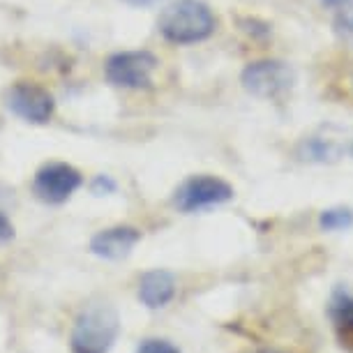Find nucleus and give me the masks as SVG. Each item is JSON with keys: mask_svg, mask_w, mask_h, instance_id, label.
Masks as SVG:
<instances>
[{"mask_svg": "<svg viewBox=\"0 0 353 353\" xmlns=\"http://www.w3.org/2000/svg\"><path fill=\"white\" fill-rule=\"evenodd\" d=\"M90 190H92V194H95V196H104V194H113V192L118 190V185H116V181H113L111 176L99 173V176L92 178Z\"/></svg>", "mask_w": 353, "mask_h": 353, "instance_id": "nucleus-14", "label": "nucleus"}, {"mask_svg": "<svg viewBox=\"0 0 353 353\" xmlns=\"http://www.w3.org/2000/svg\"><path fill=\"white\" fill-rule=\"evenodd\" d=\"M5 104L17 118L30 125H46L56 111V99L42 85L19 81L5 92Z\"/></svg>", "mask_w": 353, "mask_h": 353, "instance_id": "nucleus-6", "label": "nucleus"}, {"mask_svg": "<svg viewBox=\"0 0 353 353\" xmlns=\"http://www.w3.org/2000/svg\"><path fill=\"white\" fill-rule=\"evenodd\" d=\"M233 199V188L226 181L217 176H192L188 181L178 185V190L173 192V205L181 212H199L212 205L226 203Z\"/></svg>", "mask_w": 353, "mask_h": 353, "instance_id": "nucleus-3", "label": "nucleus"}, {"mask_svg": "<svg viewBox=\"0 0 353 353\" xmlns=\"http://www.w3.org/2000/svg\"><path fill=\"white\" fill-rule=\"evenodd\" d=\"M321 3L325 5V8H332V10H346L353 0H321Z\"/></svg>", "mask_w": 353, "mask_h": 353, "instance_id": "nucleus-17", "label": "nucleus"}, {"mask_svg": "<svg viewBox=\"0 0 353 353\" xmlns=\"http://www.w3.org/2000/svg\"><path fill=\"white\" fill-rule=\"evenodd\" d=\"M337 30L342 32L344 39L353 42V10H344L337 19Z\"/></svg>", "mask_w": 353, "mask_h": 353, "instance_id": "nucleus-15", "label": "nucleus"}, {"mask_svg": "<svg viewBox=\"0 0 353 353\" xmlns=\"http://www.w3.org/2000/svg\"><path fill=\"white\" fill-rule=\"evenodd\" d=\"M351 152H353V145H351Z\"/></svg>", "mask_w": 353, "mask_h": 353, "instance_id": "nucleus-20", "label": "nucleus"}, {"mask_svg": "<svg viewBox=\"0 0 353 353\" xmlns=\"http://www.w3.org/2000/svg\"><path fill=\"white\" fill-rule=\"evenodd\" d=\"M337 148L330 141H323V139H310V141L303 143L301 155L303 159H310V162H330V159H337Z\"/></svg>", "mask_w": 353, "mask_h": 353, "instance_id": "nucleus-12", "label": "nucleus"}, {"mask_svg": "<svg viewBox=\"0 0 353 353\" xmlns=\"http://www.w3.org/2000/svg\"><path fill=\"white\" fill-rule=\"evenodd\" d=\"M137 353H183L178 349L176 344H171L169 339H157V337H150V339H143L139 344Z\"/></svg>", "mask_w": 353, "mask_h": 353, "instance_id": "nucleus-13", "label": "nucleus"}, {"mask_svg": "<svg viewBox=\"0 0 353 353\" xmlns=\"http://www.w3.org/2000/svg\"><path fill=\"white\" fill-rule=\"evenodd\" d=\"M123 3H128L130 8H152V5L162 3V0H123Z\"/></svg>", "mask_w": 353, "mask_h": 353, "instance_id": "nucleus-18", "label": "nucleus"}, {"mask_svg": "<svg viewBox=\"0 0 353 353\" xmlns=\"http://www.w3.org/2000/svg\"><path fill=\"white\" fill-rule=\"evenodd\" d=\"M139 241H141V231L134 226H109L90 238V252L104 261H123L132 254Z\"/></svg>", "mask_w": 353, "mask_h": 353, "instance_id": "nucleus-8", "label": "nucleus"}, {"mask_svg": "<svg viewBox=\"0 0 353 353\" xmlns=\"http://www.w3.org/2000/svg\"><path fill=\"white\" fill-rule=\"evenodd\" d=\"M215 14L201 0H173L162 10L157 28L171 44H196L215 32Z\"/></svg>", "mask_w": 353, "mask_h": 353, "instance_id": "nucleus-1", "label": "nucleus"}, {"mask_svg": "<svg viewBox=\"0 0 353 353\" xmlns=\"http://www.w3.org/2000/svg\"><path fill=\"white\" fill-rule=\"evenodd\" d=\"M328 316L335 325L342 344L353 342V289L351 286H335L328 301Z\"/></svg>", "mask_w": 353, "mask_h": 353, "instance_id": "nucleus-10", "label": "nucleus"}, {"mask_svg": "<svg viewBox=\"0 0 353 353\" xmlns=\"http://www.w3.org/2000/svg\"><path fill=\"white\" fill-rule=\"evenodd\" d=\"M121 335V316L109 303H90L72 325V353H109Z\"/></svg>", "mask_w": 353, "mask_h": 353, "instance_id": "nucleus-2", "label": "nucleus"}, {"mask_svg": "<svg viewBox=\"0 0 353 353\" xmlns=\"http://www.w3.org/2000/svg\"><path fill=\"white\" fill-rule=\"evenodd\" d=\"M241 83L250 95L272 99L293 85V70L282 61H256L243 70Z\"/></svg>", "mask_w": 353, "mask_h": 353, "instance_id": "nucleus-7", "label": "nucleus"}, {"mask_svg": "<svg viewBox=\"0 0 353 353\" xmlns=\"http://www.w3.org/2000/svg\"><path fill=\"white\" fill-rule=\"evenodd\" d=\"M176 296V277L169 270L155 268L143 272L139 279V301L148 310L166 307Z\"/></svg>", "mask_w": 353, "mask_h": 353, "instance_id": "nucleus-9", "label": "nucleus"}, {"mask_svg": "<svg viewBox=\"0 0 353 353\" xmlns=\"http://www.w3.org/2000/svg\"><path fill=\"white\" fill-rule=\"evenodd\" d=\"M259 353H282V351H275V349H263V351H259Z\"/></svg>", "mask_w": 353, "mask_h": 353, "instance_id": "nucleus-19", "label": "nucleus"}, {"mask_svg": "<svg viewBox=\"0 0 353 353\" xmlns=\"http://www.w3.org/2000/svg\"><path fill=\"white\" fill-rule=\"evenodd\" d=\"M319 226H321L323 231H346V229H351V226H353V210L344 208V205L323 210L321 215H319Z\"/></svg>", "mask_w": 353, "mask_h": 353, "instance_id": "nucleus-11", "label": "nucleus"}, {"mask_svg": "<svg viewBox=\"0 0 353 353\" xmlns=\"http://www.w3.org/2000/svg\"><path fill=\"white\" fill-rule=\"evenodd\" d=\"M14 238V224L10 222V217L0 210V243H10Z\"/></svg>", "mask_w": 353, "mask_h": 353, "instance_id": "nucleus-16", "label": "nucleus"}, {"mask_svg": "<svg viewBox=\"0 0 353 353\" xmlns=\"http://www.w3.org/2000/svg\"><path fill=\"white\" fill-rule=\"evenodd\" d=\"M83 176L72 164L65 162H49L39 166L35 178H32V194H35L42 203L61 205L72 194L81 188Z\"/></svg>", "mask_w": 353, "mask_h": 353, "instance_id": "nucleus-5", "label": "nucleus"}, {"mask_svg": "<svg viewBox=\"0 0 353 353\" xmlns=\"http://www.w3.org/2000/svg\"><path fill=\"white\" fill-rule=\"evenodd\" d=\"M157 70V58L150 51H121L104 65V74L111 85L125 90L148 88Z\"/></svg>", "mask_w": 353, "mask_h": 353, "instance_id": "nucleus-4", "label": "nucleus"}]
</instances>
